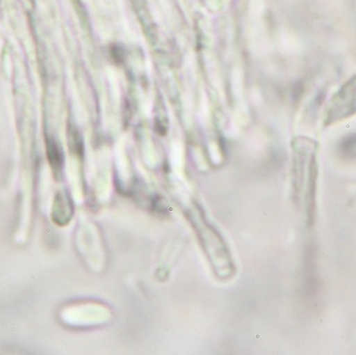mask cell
Here are the masks:
<instances>
[{
	"label": "cell",
	"instance_id": "1",
	"mask_svg": "<svg viewBox=\"0 0 356 355\" xmlns=\"http://www.w3.org/2000/svg\"><path fill=\"white\" fill-rule=\"evenodd\" d=\"M356 113V76L341 86L325 108V125L345 121Z\"/></svg>",
	"mask_w": 356,
	"mask_h": 355
},
{
	"label": "cell",
	"instance_id": "2",
	"mask_svg": "<svg viewBox=\"0 0 356 355\" xmlns=\"http://www.w3.org/2000/svg\"><path fill=\"white\" fill-rule=\"evenodd\" d=\"M47 156L49 160V164L51 168L57 172L61 168L62 166V153L58 148V144L54 140H47Z\"/></svg>",
	"mask_w": 356,
	"mask_h": 355
},
{
	"label": "cell",
	"instance_id": "3",
	"mask_svg": "<svg viewBox=\"0 0 356 355\" xmlns=\"http://www.w3.org/2000/svg\"><path fill=\"white\" fill-rule=\"evenodd\" d=\"M341 155L348 159L356 160V134L348 136L341 144Z\"/></svg>",
	"mask_w": 356,
	"mask_h": 355
}]
</instances>
